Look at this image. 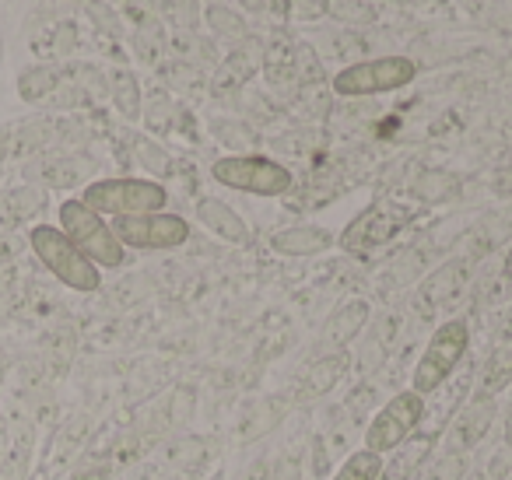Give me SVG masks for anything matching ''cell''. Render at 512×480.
<instances>
[{
  "mask_svg": "<svg viewBox=\"0 0 512 480\" xmlns=\"http://www.w3.org/2000/svg\"><path fill=\"white\" fill-rule=\"evenodd\" d=\"M470 351V326L467 319H446L432 330L425 351H421L418 365L411 372V389L428 396H435L449 379L456 375V368L463 365Z\"/></svg>",
  "mask_w": 512,
  "mask_h": 480,
  "instance_id": "obj_2",
  "label": "cell"
},
{
  "mask_svg": "<svg viewBox=\"0 0 512 480\" xmlns=\"http://www.w3.org/2000/svg\"><path fill=\"white\" fill-rule=\"evenodd\" d=\"M81 204L92 207L106 221L113 218H134V214H155L165 211L169 190L158 179H137V176H116V179H95L81 193Z\"/></svg>",
  "mask_w": 512,
  "mask_h": 480,
  "instance_id": "obj_1",
  "label": "cell"
},
{
  "mask_svg": "<svg viewBox=\"0 0 512 480\" xmlns=\"http://www.w3.org/2000/svg\"><path fill=\"white\" fill-rule=\"evenodd\" d=\"M341 368H344V354H330V358H320V365H313L306 375H302V382L295 386V396H299L302 403L327 396L330 386L341 379Z\"/></svg>",
  "mask_w": 512,
  "mask_h": 480,
  "instance_id": "obj_14",
  "label": "cell"
},
{
  "mask_svg": "<svg viewBox=\"0 0 512 480\" xmlns=\"http://www.w3.org/2000/svg\"><path fill=\"white\" fill-rule=\"evenodd\" d=\"M214 183L228 186V190L249 193V197H285L292 193L295 176L281 162L264 155H228L211 165Z\"/></svg>",
  "mask_w": 512,
  "mask_h": 480,
  "instance_id": "obj_5",
  "label": "cell"
},
{
  "mask_svg": "<svg viewBox=\"0 0 512 480\" xmlns=\"http://www.w3.org/2000/svg\"><path fill=\"white\" fill-rule=\"evenodd\" d=\"M425 414H428V400L421 393H414L411 386L393 393L390 400L372 414L369 428H365V449L379 452V456L397 452L400 445H407L414 438V431L421 428Z\"/></svg>",
  "mask_w": 512,
  "mask_h": 480,
  "instance_id": "obj_6",
  "label": "cell"
},
{
  "mask_svg": "<svg viewBox=\"0 0 512 480\" xmlns=\"http://www.w3.org/2000/svg\"><path fill=\"white\" fill-rule=\"evenodd\" d=\"M123 249H179L190 242V221L179 214H134V218L109 221Z\"/></svg>",
  "mask_w": 512,
  "mask_h": 480,
  "instance_id": "obj_8",
  "label": "cell"
},
{
  "mask_svg": "<svg viewBox=\"0 0 512 480\" xmlns=\"http://www.w3.org/2000/svg\"><path fill=\"white\" fill-rule=\"evenodd\" d=\"M281 470H285V473H278V477H271V480H299V466H295V463L292 466L285 463Z\"/></svg>",
  "mask_w": 512,
  "mask_h": 480,
  "instance_id": "obj_22",
  "label": "cell"
},
{
  "mask_svg": "<svg viewBox=\"0 0 512 480\" xmlns=\"http://www.w3.org/2000/svg\"><path fill=\"white\" fill-rule=\"evenodd\" d=\"M365 323H369V302L355 298V302L341 305V309L327 319V326L320 330V358L344 354V347L358 337V330H362Z\"/></svg>",
  "mask_w": 512,
  "mask_h": 480,
  "instance_id": "obj_11",
  "label": "cell"
},
{
  "mask_svg": "<svg viewBox=\"0 0 512 480\" xmlns=\"http://www.w3.org/2000/svg\"><path fill=\"white\" fill-rule=\"evenodd\" d=\"M407 221H411V211H404V207H390V204L369 207V211L358 214L348 225V232L341 235V246L351 249V253H369V249L386 246Z\"/></svg>",
  "mask_w": 512,
  "mask_h": 480,
  "instance_id": "obj_9",
  "label": "cell"
},
{
  "mask_svg": "<svg viewBox=\"0 0 512 480\" xmlns=\"http://www.w3.org/2000/svg\"><path fill=\"white\" fill-rule=\"evenodd\" d=\"M60 232L88 256L99 270H120L127 263V249L120 246L113 225L81 200H64L60 204Z\"/></svg>",
  "mask_w": 512,
  "mask_h": 480,
  "instance_id": "obj_4",
  "label": "cell"
},
{
  "mask_svg": "<svg viewBox=\"0 0 512 480\" xmlns=\"http://www.w3.org/2000/svg\"><path fill=\"white\" fill-rule=\"evenodd\" d=\"M512 386V340L498 344L491 351L488 365H484V375H481V396H491L495 400L498 393Z\"/></svg>",
  "mask_w": 512,
  "mask_h": 480,
  "instance_id": "obj_15",
  "label": "cell"
},
{
  "mask_svg": "<svg viewBox=\"0 0 512 480\" xmlns=\"http://www.w3.org/2000/svg\"><path fill=\"white\" fill-rule=\"evenodd\" d=\"M379 473H383V456L362 445L337 466V473L330 480H379Z\"/></svg>",
  "mask_w": 512,
  "mask_h": 480,
  "instance_id": "obj_16",
  "label": "cell"
},
{
  "mask_svg": "<svg viewBox=\"0 0 512 480\" xmlns=\"http://www.w3.org/2000/svg\"><path fill=\"white\" fill-rule=\"evenodd\" d=\"M242 8H249V11H264V4L267 0H239Z\"/></svg>",
  "mask_w": 512,
  "mask_h": 480,
  "instance_id": "obj_24",
  "label": "cell"
},
{
  "mask_svg": "<svg viewBox=\"0 0 512 480\" xmlns=\"http://www.w3.org/2000/svg\"><path fill=\"white\" fill-rule=\"evenodd\" d=\"M467 452H439V459H432V466H428L425 473H421V480H463L467 477Z\"/></svg>",
  "mask_w": 512,
  "mask_h": 480,
  "instance_id": "obj_18",
  "label": "cell"
},
{
  "mask_svg": "<svg viewBox=\"0 0 512 480\" xmlns=\"http://www.w3.org/2000/svg\"><path fill=\"white\" fill-rule=\"evenodd\" d=\"M197 218H200V225H204L207 232H214L218 239L232 242V246H246V242H249L246 221H242L239 214H235V207H228L225 200L204 197L197 204Z\"/></svg>",
  "mask_w": 512,
  "mask_h": 480,
  "instance_id": "obj_12",
  "label": "cell"
},
{
  "mask_svg": "<svg viewBox=\"0 0 512 480\" xmlns=\"http://www.w3.org/2000/svg\"><path fill=\"white\" fill-rule=\"evenodd\" d=\"M271 246H274V253H281V256H316L334 246V235L320 225H292V228L274 232Z\"/></svg>",
  "mask_w": 512,
  "mask_h": 480,
  "instance_id": "obj_13",
  "label": "cell"
},
{
  "mask_svg": "<svg viewBox=\"0 0 512 480\" xmlns=\"http://www.w3.org/2000/svg\"><path fill=\"white\" fill-rule=\"evenodd\" d=\"M242 480H271V466H267V463H253Z\"/></svg>",
  "mask_w": 512,
  "mask_h": 480,
  "instance_id": "obj_21",
  "label": "cell"
},
{
  "mask_svg": "<svg viewBox=\"0 0 512 480\" xmlns=\"http://www.w3.org/2000/svg\"><path fill=\"white\" fill-rule=\"evenodd\" d=\"M456 270H460V267H456V263H449V267H442L439 274H432V277H428V284H425V291H421V295H425L432 305L435 302H446V298L456 291Z\"/></svg>",
  "mask_w": 512,
  "mask_h": 480,
  "instance_id": "obj_19",
  "label": "cell"
},
{
  "mask_svg": "<svg viewBox=\"0 0 512 480\" xmlns=\"http://www.w3.org/2000/svg\"><path fill=\"white\" fill-rule=\"evenodd\" d=\"M502 337H505V340H512V309L505 312V319H502Z\"/></svg>",
  "mask_w": 512,
  "mask_h": 480,
  "instance_id": "obj_23",
  "label": "cell"
},
{
  "mask_svg": "<svg viewBox=\"0 0 512 480\" xmlns=\"http://www.w3.org/2000/svg\"><path fill=\"white\" fill-rule=\"evenodd\" d=\"M400 456L393 466L383 463V473H379V480H414V473L421 470V463H425V449H428V438L418 445H400Z\"/></svg>",
  "mask_w": 512,
  "mask_h": 480,
  "instance_id": "obj_17",
  "label": "cell"
},
{
  "mask_svg": "<svg viewBox=\"0 0 512 480\" xmlns=\"http://www.w3.org/2000/svg\"><path fill=\"white\" fill-rule=\"evenodd\" d=\"M418 78V64L407 57H376L351 64L334 74V92L344 99H369V95L400 92Z\"/></svg>",
  "mask_w": 512,
  "mask_h": 480,
  "instance_id": "obj_7",
  "label": "cell"
},
{
  "mask_svg": "<svg viewBox=\"0 0 512 480\" xmlns=\"http://www.w3.org/2000/svg\"><path fill=\"white\" fill-rule=\"evenodd\" d=\"M116 106L127 120H137L141 113V95H137V81L130 74H116Z\"/></svg>",
  "mask_w": 512,
  "mask_h": 480,
  "instance_id": "obj_20",
  "label": "cell"
},
{
  "mask_svg": "<svg viewBox=\"0 0 512 480\" xmlns=\"http://www.w3.org/2000/svg\"><path fill=\"white\" fill-rule=\"evenodd\" d=\"M29 246H32V253H36V260L43 263L64 288L81 291V295L102 288V270L95 267L57 225H36L29 232Z\"/></svg>",
  "mask_w": 512,
  "mask_h": 480,
  "instance_id": "obj_3",
  "label": "cell"
},
{
  "mask_svg": "<svg viewBox=\"0 0 512 480\" xmlns=\"http://www.w3.org/2000/svg\"><path fill=\"white\" fill-rule=\"evenodd\" d=\"M491 421H495V400L477 393L474 400L463 403V407L456 410L453 424H449V435H446V449L470 452L484 435H488Z\"/></svg>",
  "mask_w": 512,
  "mask_h": 480,
  "instance_id": "obj_10",
  "label": "cell"
}]
</instances>
